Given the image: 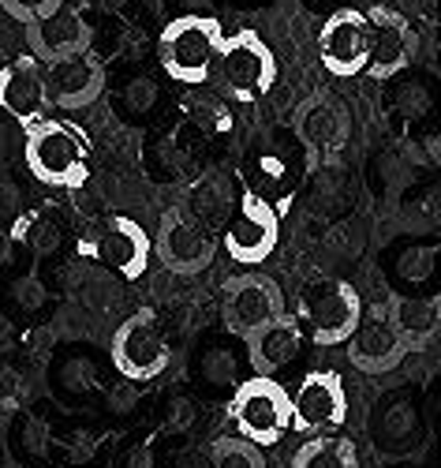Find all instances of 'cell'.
Masks as SVG:
<instances>
[{"label":"cell","instance_id":"obj_1","mask_svg":"<svg viewBox=\"0 0 441 468\" xmlns=\"http://www.w3.org/2000/svg\"><path fill=\"white\" fill-rule=\"evenodd\" d=\"M23 162L34 173V180H42L49 187H83L90 176L83 135L64 121H53V116L26 128Z\"/></svg>","mask_w":441,"mask_h":468},{"label":"cell","instance_id":"obj_2","mask_svg":"<svg viewBox=\"0 0 441 468\" xmlns=\"http://www.w3.org/2000/svg\"><path fill=\"white\" fill-rule=\"evenodd\" d=\"M214 80L221 90L239 101V105H255L262 101L273 83H277V57L269 42L255 30H236L232 37H221V49L214 60Z\"/></svg>","mask_w":441,"mask_h":468},{"label":"cell","instance_id":"obj_3","mask_svg":"<svg viewBox=\"0 0 441 468\" xmlns=\"http://www.w3.org/2000/svg\"><path fill=\"white\" fill-rule=\"evenodd\" d=\"M221 23L214 16L203 12H187L176 16L165 30H162V42H157V57H162V68L173 75L176 83L187 87H203L210 83V71L221 49Z\"/></svg>","mask_w":441,"mask_h":468},{"label":"cell","instance_id":"obj_4","mask_svg":"<svg viewBox=\"0 0 441 468\" xmlns=\"http://www.w3.org/2000/svg\"><path fill=\"white\" fill-rule=\"evenodd\" d=\"M228 420L236 423L239 439L255 442L258 450H269L289 435V420H292L289 389L269 375L239 378V386L232 389V401H228Z\"/></svg>","mask_w":441,"mask_h":468},{"label":"cell","instance_id":"obj_5","mask_svg":"<svg viewBox=\"0 0 441 468\" xmlns=\"http://www.w3.org/2000/svg\"><path fill=\"white\" fill-rule=\"evenodd\" d=\"M299 315H303V326L310 330L314 345L333 348L352 337L359 315H363V296L355 292V285H348L341 278H326V282H314L303 289Z\"/></svg>","mask_w":441,"mask_h":468},{"label":"cell","instance_id":"obj_6","mask_svg":"<svg viewBox=\"0 0 441 468\" xmlns=\"http://www.w3.org/2000/svg\"><path fill=\"white\" fill-rule=\"evenodd\" d=\"M217 237L214 229H206L198 218H191L184 207H173L162 214L153 232V255L162 259V266L169 274L191 278V274H203V270L214 266L217 259Z\"/></svg>","mask_w":441,"mask_h":468},{"label":"cell","instance_id":"obj_7","mask_svg":"<svg viewBox=\"0 0 441 468\" xmlns=\"http://www.w3.org/2000/svg\"><path fill=\"white\" fill-rule=\"evenodd\" d=\"M169 337L153 311H135L112 334V367L128 382H150L169 367Z\"/></svg>","mask_w":441,"mask_h":468},{"label":"cell","instance_id":"obj_8","mask_svg":"<svg viewBox=\"0 0 441 468\" xmlns=\"http://www.w3.org/2000/svg\"><path fill=\"white\" fill-rule=\"evenodd\" d=\"M292 135L307 154V165L333 162L352 143V112L333 94H314L292 112Z\"/></svg>","mask_w":441,"mask_h":468},{"label":"cell","instance_id":"obj_9","mask_svg":"<svg viewBox=\"0 0 441 468\" xmlns=\"http://www.w3.org/2000/svg\"><path fill=\"white\" fill-rule=\"evenodd\" d=\"M280 240V210H273L255 191H239L232 218L221 225V244L232 262H266Z\"/></svg>","mask_w":441,"mask_h":468},{"label":"cell","instance_id":"obj_10","mask_svg":"<svg viewBox=\"0 0 441 468\" xmlns=\"http://www.w3.org/2000/svg\"><path fill=\"white\" fill-rule=\"evenodd\" d=\"M289 409H292L289 431L296 435L337 431L348 420V389L333 371H310L299 378L296 394H289Z\"/></svg>","mask_w":441,"mask_h":468},{"label":"cell","instance_id":"obj_11","mask_svg":"<svg viewBox=\"0 0 441 468\" xmlns=\"http://www.w3.org/2000/svg\"><path fill=\"white\" fill-rule=\"evenodd\" d=\"M87 259H94L98 266L112 270L116 278H124V282H139L146 274V266H150V255H153V240H150V232L135 221V218H109L101 229H98V237L87 240L83 248Z\"/></svg>","mask_w":441,"mask_h":468},{"label":"cell","instance_id":"obj_12","mask_svg":"<svg viewBox=\"0 0 441 468\" xmlns=\"http://www.w3.org/2000/svg\"><path fill=\"white\" fill-rule=\"evenodd\" d=\"M285 292L277 289L273 278L266 274H239L225 285V330L236 334L239 341H244L247 334H255L258 326L273 323L277 315H285Z\"/></svg>","mask_w":441,"mask_h":468},{"label":"cell","instance_id":"obj_13","mask_svg":"<svg viewBox=\"0 0 441 468\" xmlns=\"http://www.w3.org/2000/svg\"><path fill=\"white\" fill-rule=\"evenodd\" d=\"M303 165H307V154L299 143L289 146H280V143H266L258 146L247 165H244V180H247V191H255L258 199H266L273 210L280 207H289L292 203V195L303 180Z\"/></svg>","mask_w":441,"mask_h":468},{"label":"cell","instance_id":"obj_14","mask_svg":"<svg viewBox=\"0 0 441 468\" xmlns=\"http://www.w3.org/2000/svg\"><path fill=\"white\" fill-rule=\"evenodd\" d=\"M415 27L408 16H400L396 8H371L367 12V68L374 80H393L400 75L412 57H415Z\"/></svg>","mask_w":441,"mask_h":468},{"label":"cell","instance_id":"obj_15","mask_svg":"<svg viewBox=\"0 0 441 468\" xmlns=\"http://www.w3.org/2000/svg\"><path fill=\"white\" fill-rule=\"evenodd\" d=\"M0 109H5L12 121H19L23 128L46 121L53 112L46 64L34 53H23L0 68Z\"/></svg>","mask_w":441,"mask_h":468},{"label":"cell","instance_id":"obj_16","mask_svg":"<svg viewBox=\"0 0 441 468\" xmlns=\"http://www.w3.org/2000/svg\"><path fill=\"white\" fill-rule=\"evenodd\" d=\"M348 345V360L363 371V375H389L404 364L408 348L404 341L396 337L393 323H389V307L378 303V307H363V315H359L352 337L344 341Z\"/></svg>","mask_w":441,"mask_h":468},{"label":"cell","instance_id":"obj_17","mask_svg":"<svg viewBox=\"0 0 441 468\" xmlns=\"http://www.w3.org/2000/svg\"><path fill=\"white\" fill-rule=\"evenodd\" d=\"M318 57L322 68L337 80L363 75L367 68V12L363 8H337L318 34Z\"/></svg>","mask_w":441,"mask_h":468},{"label":"cell","instance_id":"obj_18","mask_svg":"<svg viewBox=\"0 0 441 468\" xmlns=\"http://www.w3.org/2000/svg\"><path fill=\"white\" fill-rule=\"evenodd\" d=\"M367 431L378 453L385 457H400V453H412L423 442V405L415 394L408 389H393L385 394L367 420Z\"/></svg>","mask_w":441,"mask_h":468},{"label":"cell","instance_id":"obj_19","mask_svg":"<svg viewBox=\"0 0 441 468\" xmlns=\"http://www.w3.org/2000/svg\"><path fill=\"white\" fill-rule=\"evenodd\" d=\"M46 80H49L53 105L64 109V112H75V109H87L101 98L105 68L90 49H83V53H71V57H60L53 64H46Z\"/></svg>","mask_w":441,"mask_h":468},{"label":"cell","instance_id":"obj_20","mask_svg":"<svg viewBox=\"0 0 441 468\" xmlns=\"http://www.w3.org/2000/svg\"><path fill=\"white\" fill-rule=\"evenodd\" d=\"M23 27H26L30 53L42 60V64H53L60 57L90 49V23L79 16L75 8H68V5H60L57 12L34 19V23H23Z\"/></svg>","mask_w":441,"mask_h":468},{"label":"cell","instance_id":"obj_21","mask_svg":"<svg viewBox=\"0 0 441 468\" xmlns=\"http://www.w3.org/2000/svg\"><path fill=\"white\" fill-rule=\"evenodd\" d=\"M247 345V364L255 375H269L277 378L285 367H292L299 360V348H303V330H299V319L296 315H277L273 323L258 326L255 334L244 337Z\"/></svg>","mask_w":441,"mask_h":468},{"label":"cell","instance_id":"obj_22","mask_svg":"<svg viewBox=\"0 0 441 468\" xmlns=\"http://www.w3.org/2000/svg\"><path fill=\"white\" fill-rule=\"evenodd\" d=\"M389 323L396 330V337L404 341L408 353H423L430 348V341L437 337L441 326V296L437 292H393L389 296Z\"/></svg>","mask_w":441,"mask_h":468},{"label":"cell","instance_id":"obj_23","mask_svg":"<svg viewBox=\"0 0 441 468\" xmlns=\"http://www.w3.org/2000/svg\"><path fill=\"white\" fill-rule=\"evenodd\" d=\"M236 203H239V187H236L232 176H225V173H198V176L187 184L180 207H184L191 218L203 221L206 229L221 232V225L232 218Z\"/></svg>","mask_w":441,"mask_h":468},{"label":"cell","instance_id":"obj_24","mask_svg":"<svg viewBox=\"0 0 441 468\" xmlns=\"http://www.w3.org/2000/svg\"><path fill=\"white\" fill-rule=\"evenodd\" d=\"M389 278H393L400 289H412V292L430 289L434 278H437V240L426 237V240L400 244V248L389 255Z\"/></svg>","mask_w":441,"mask_h":468},{"label":"cell","instance_id":"obj_25","mask_svg":"<svg viewBox=\"0 0 441 468\" xmlns=\"http://www.w3.org/2000/svg\"><path fill=\"white\" fill-rule=\"evenodd\" d=\"M194 382L206 389V394H232L239 386V356L236 348L225 341H206L198 345L194 364H191Z\"/></svg>","mask_w":441,"mask_h":468},{"label":"cell","instance_id":"obj_26","mask_svg":"<svg viewBox=\"0 0 441 468\" xmlns=\"http://www.w3.org/2000/svg\"><path fill=\"white\" fill-rule=\"evenodd\" d=\"M292 468H363L359 450L344 435H307V442L292 453Z\"/></svg>","mask_w":441,"mask_h":468},{"label":"cell","instance_id":"obj_27","mask_svg":"<svg viewBox=\"0 0 441 468\" xmlns=\"http://www.w3.org/2000/svg\"><path fill=\"white\" fill-rule=\"evenodd\" d=\"M348 203V176L333 162L310 165V210L314 214H337Z\"/></svg>","mask_w":441,"mask_h":468},{"label":"cell","instance_id":"obj_28","mask_svg":"<svg viewBox=\"0 0 441 468\" xmlns=\"http://www.w3.org/2000/svg\"><path fill=\"white\" fill-rule=\"evenodd\" d=\"M16 240H23L34 255H53L64 244V225L49 210H30L16 221Z\"/></svg>","mask_w":441,"mask_h":468},{"label":"cell","instance_id":"obj_29","mask_svg":"<svg viewBox=\"0 0 441 468\" xmlns=\"http://www.w3.org/2000/svg\"><path fill=\"white\" fill-rule=\"evenodd\" d=\"M184 112H187V121L203 132V135H228L232 132V109L217 98V94H210V90H191L187 98H184Z\"/></svg>","mask_w":441,"mask_h":468},{"label":"cell","instance_id":"obj_30","mask_svg":"<svg viewBox=\"0 0 441 468\" xmlns=\"http://www.w3.org/2000/svg\"><path fill=\"white\" fill-rule=\"evenodd\" d=\"M210 461L214 468H266V457L255 442L247 439H217L214 450H210Z\"/></svg>","mask_w":441,"mask_h":468},{"label":"cell","instance_id":"obj_31","mask_svg":"<svg viewBox=\"0 0 441 468\" xmlns=\"http://www.w3.org/2000/svg\"><path fill=\"white\" fill-rule=\"evenodd\" d=\"M5 5V12L19 23H34V19H42L49 12H57L60 5H68V0H0Z\"/></svg>","mask_w":441,"mask_h":468},{"label":"cell","instance_id":"obj_32","mask_svg":"<svg viewBox=\"0 0 441 468\" xmlns=\"http://www.w3.org/2000/svg\"><path fill=\"white\" fill-rule=\"evenodd\" d=\"M191 423H194V401L184 398V394H176V398L165 405V427H169L173 435H184Z\"/></svg>","mask_w":441,"mask_h":468},{"label":"cell","instance_id":"obj_33","mask_svg":"<svg viewBox=\"0 0 441 468\" xmlns=\"http://www.w3.org/2000/svg\"><path fill=\"white\" fill-rule=\"evenodd\" d=\"M12 300H16L23 311H34V307L46 303V292H42V285H37L34 278H23V282L12 285Z\"/></svg>","mask_w":441,"mask_h":468},{"label":"cell","instance_id":"obj_34","mask_svg":"<svg viewBox=\"0 0 441 468\" xmlns=\"http://www.w3.org/2000/svg\"><path fill=\"white\" fill-rule=\"evenodd\" d=\"M124 468H153V446H150V442H142V446H135Z\"/></svg>","mask_w":441,"mask_h":468},{"label":"cell","instance_id":"obj_35","mask_svg":"<svg viewBox=\"0 0 441 468\" xmlns=\"http://www.w3.org/2000/svg\"><path fill=\"white\" fill-rule=\"evenodd\" d=\"M180 468H203V464H194V461H184V464H180Z\"/></svg>","mask_w":441,"mask_h":468}]
</instances>
